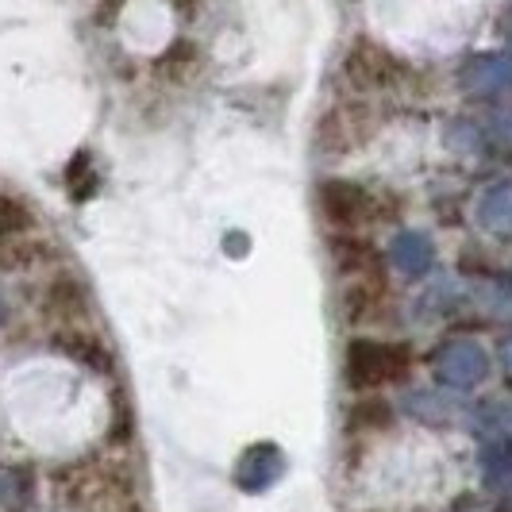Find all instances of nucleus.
Returning a JSON list of instances; mask_svg holds the SVG:
<instances>
[{"instance_id": "10", "label": "nucleus", "mask_w": 512, "mask_h": 512, "mask_svg": "<svg viewBox=\"0 0 512 512\" xmlns=\"http://www.w3.org/2000/svg\"><path fill=\"white\" fill-rule=\"evenodd\" d=\"M31 231V212L12 197H0V239H20Z\"/></svg>"}, {"instance_id": "8", "label": "nucleus", "mask_w": 512, "mask_h": 512, "mask_svg": "<svg viewBox=\"0 0 512 512\" xmlns=\"http://www.w3.org/2000/svg\"><path fill=\"white\" fill-rule=\"evenodd\" d=\"M466 81H470V89H482V93L497 89V85H509L512 62H505V58H482V62H474V66H470Z\"/></svg>"}, {"instance_id": "2", "label": "nucleus", "mask_w": 512, "mask_h": 512, "mask_svg": "<svg viewBox=\"0 0 512 512\" xmlns=\"http://www.w3.org/2000/svg\"><path fill=\"white\" fill-rule=\"evenodd\" d=\"M401 374H405V351H401V347H389V343H370V339L351 343L347 378L359 385V389L393 382V378H401Z\"/></svg>"}, {"instance_id": "12", "label": "nucleus", "mask_w": 512, "mask_h": 512, "mask_svg": "<svg viewBox=\"0 0 512 512\" xmlns=\"http://www.w3.org/2000/svg\"><path fill=\"white\" fill-rule=\"evenodd\" d=\"M497 135H501V139H505V143H512V116H505V120H501V124H497Z\"/></svg>"}, {"instance_id": "1", "label": "nucleus", "mask_w": 512, "mask_h": 512, "mask_svg": "<svg viewBox=\"0 0 512 512\" xmlns=\"http://www.w3.org/2000/svg\"><path fill=\"white\" fill-rule=\"evenodd\" d=\"M54 493L66 509L77 512H128L135 497V478L120 462H81L58 474Z\"/></svg>"}, {"instance_id": "11", "label": "nucleus", "mask_w": 512, "mask_h": 512, "mask_svg": "<svg viewBox=\"0 0 512 512\" xmlns=\"http://www.w3.org/2000/svg\"><path fill=\"white\" fill-rule=\"evenodd\" d=\"M412 409L424 412V416L436 420V424H447V420L459 412V405H455L451 397H412Z\"/></svg>"}, {"instance_id": "3", "label": "nucleus", "mask_w": 512, "mask_h": 512, "mask_svg": "<svg viewBox=\"0 0 512 512\" xmlns=\"http://www.w3.org/2000/svg\"><path fill=\"white\" fill-rule=\"evenodd\" d=\"M439 378L447 385H478L486 378V355L482 347L474 343H451L443 355H439Z\"/></svg>"}, {"instance_id": "13", "label": "nucleus", "mask_w": 512, "mask_h": 512, "mask_svg": "<svg viewBox=\"0 0 512 512\" xmlns=\"http://www.w3.org/2000/svg\"><path fill=\"white\" fill-rule=\"evenodd\" d=\"M501 359H505V366L512 370V339H505V343H501Z\"/></svg>"}, {"instance_id": "5", "label": "nucleus", "mask_w": 512, "mask_h": 512, "mask_svg": "<svg viewBox=\"0 0 512 512\" xmlns=\"http://www.w3.org/2000/svg\"><path fill=\"white\" fill-rule=\"evenodd\" d=\"M347 74L355 77L359 85H385L393 74V58L374 47V43H359L355 51L347 54Z\"/></svg>"}, {"instance_id": "7", "label": "nucleus", "mask_w": 512, "mask_h": 512, "mask_svg": "<svg viewBox=\"0 0 512 512\" xmlns=\"http://www.w3.org/2000/svg\"><path fill=\"white\" fill-rule=\"evenodd\" d=\"M482 224L489 231H501V235H512V185H501L493 189L486 201H482Z\"/></svg>"}, {"instance_id": "6", "label": "nucleus", "mask_w": 512, "mask_h": 512, "mask_svg": "<svg viewBox=\"0 0 512 512\" xmlns=\"http://www.w3.org/2000/svg\"><path fill=\"white\" fill-rule=\"evenodd\" d=\"M47 308H51L54 316H62L66 324H77L89 312V297H85V289L74 278H62V282H54L47 289Z\"/></svg>"}, {"instance_id": "4", "label": "nucleus", "mask_w": 512, "mask_h": 512, "mask_svg": "<svg viewBox=\"0 0 512 512\" xmlns=\"http://www.w3.org/2000/svg\"><path fill=\"white\" fill-rule=\"evenodd\" d=\"M320 201H324V216L339 228H351L366 216V193L351 181H328L320 189Z\"/></svg>"}, {"instance_id": "9", "label": "nucleus", "mask_w": 512, "mask_h": 512, "mask_svg": "<svg viewBox=\"0 0 512 512\" xmlns=\"http://www.w3.org/2000/svg\"><path fill=\"white\" fill-rule=\"evenodd\" d=\"M393 258H397L405 270H428V262H432V243L420 239V235H405V239H397Z\"/></svg>"}, {"instance_id": "14", "label": "nucleus", "mask_w": 512, "mask_h": 512, "mask_svg": "<svg viewBox=\"0 0 512 512\" xmlns=\"http://www.w3.org/2000/svg\"><path fill=\"white\" fill-rule=\"evenodd\" d=\"M128 512H139V509H128Z\"/></svg>"}]
</instances>
